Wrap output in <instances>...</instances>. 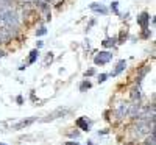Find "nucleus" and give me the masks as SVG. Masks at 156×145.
I'll list each match as a JSON object with an SVG mask.
<instances>
[{
  "label": "nucleus",
  "mask_w": 156,
  "mask_h": 145,
  "mask_svg": "<svg viewBox=\"0 0 156 145\" xmlns=\"http://www.w3.org/2000/svg\"><path fill=\"white\" fill-rule=\"evenodd\" d=\"M136 120L142 122H155V105H150L147 108H142L139 115L136 117Z\"/></svg>",
  "instance_id": "f257e3e1"
},
{
  "label": "nucleus",
  "mask_w": 156,
  "mask_h": 145,
  "mask_svg": "<svg viewBox=\"0 0 156 145\" xmlns=\"http://www.w3.org/2000/svg\"><path fill=\"white\" fill-rule=\"evenodd\" d=\"M128 106H130L128 103H119L117 105V108L114 111V115H116L117 120H124L128 115Z\"/></svg>",
  "instance_id": "f03ea898"
},
{
  "label": "nucleus",
  "mask_w": 156,
  "mask_h": 145,
  "mask_svg": "<svg viewBox=\"0 0 156 145\" xmlns=\"http://www.w3.org/2000/svg\"><path fill=\"white\" fill-rule=\"evenodd\" d=\"M141 109H142L141 102H131V103H130V106H128V115H126V117H130V119L136 120V117L139 115Z\"/></svg>",
  "instance_id": "7ed1b4c3"
},
{
  "label": "nucleus",
  "mask_w": 156,
  "mask_h": 145,
  "mask_svg": "<svg viewBox=\"0 0 156 145\" xmlns=\"http://www.w3.org/2000/svg\"><path fill=\"white\" fill-rule=\"evenodd\" d=\"M111 58H113V55H111L109 52H100V53L97 55V56L94 58V63H95L97 66H98V64L102 66V64H106V63H109V61H111Z\"/></svg>",
  "instance_id": "20e7f679"
},
{
  "label": "nucleus",
  "mask_w": 156,
  "mask_h": 145,
  "mask_svg": "<svg viewBox=\"0 0 156 145\" xmlns=\"http://www.w3.org/2000/svg\"><path fill=\"white\" fill-rule=\"evenodd\" d=\"M13 36H14L13 31H9L8 28H3V27H0V45H2V44H6Z\"/></svg>",
  "instance_id": "39448f33"
},
{
  "label": "nucleus",
  "mask_w": 156,
  "mask_h": 145,
  "mask_svg": "<svg viewBox=\"0 0 156 145\" xmlns=\"http://www.w3.org/2000/svg\"><path fill=\"white\" fill-rule=\"evenodd\" d=\"M137 22H139V25L142 27V30H148V22H150L148 13H142V14L137 17Z\"/></svg>",
  "instance_id": "423d86ee"
},
{
  "label": "nucleus",
  "mask_w": 156,
  "mask_h": 145,
  "mask_svg": "<svg viewBox=\"0 0 156 145\" xmlns=\"http://www.w3.org/2000/svg\"><path fill=\"white\" fill-rule=\"evenodd\" d=\"M141 97H142V94H141V84H137L131 89V102H141Z\"/></svg>",
  "instance_id": "0eeeda50"
},
{
  "label": "nucleus",
  "mask_w": 156,
  "mask_h": 145,
  "mask_svg": "<svg viewBox=\"0 0 156 145\" xmlns=\"http://www.w3.org/2000/svg\"><path fill=\"white\" fill-rule=\"evenodd\" d=\"M125 67H126V61H125V59L119 61V63H117V66H116V69L111 72V76H117L122 70H125Z\"/></svg>",
  "instance_id": "6e6552de"
},
{
  "label": "nucleus",
  "mask_w": 156,
  "mask_h": 145,
  "mask_svg": "<svg viewBox=\"0 0 156 145\" xmlns=\"http://www.w3.org/2000/svg\"><path fill=\"white\" fill-rule=\"evenodd\" d=\"M77 125L81 128V130L84 131H89V128H91V122L87 120V117H80V119L77 120Z\"/></svg>",
  "instance_id": "1a4fd4ad"
},
{
  "label": "nucleus",
  "mask_w": 156,
  "mask_h": 145,
  "mask_svg": "<svg viewBox=\"0 0 156 145\" xmlns=\"http://www.w3.org/2000/svg\"><path fill=\"white\" fill-rule=\"evenodd\" d=\"M91 9L95 11V13H100V14H108V9L103 6V5H98V3H91Z\"/></svg>",
  "instance_id": "9d476101"
},
{
  "label": "nucleus",
  "mask_w": 156,
  "mask_h": 145,
  "mask_svg": "<svg viewBox=\"0 0 156 145\" xmlns=\"http://www.w3.org/2000/svg\"><path fill=\"white\" fill-rule=\"evenodd\" d=\"M145 145H156V133H155V130H153V131H150L148 134H147Z\"/></svg>",
  "instance_id": "9b49d317"
},
{
  "label": "nucleus",
  "mask_w": 156,
  "mask_h": 145,
  "mask_svg": "<svg viewBox=\"0 0 156 145\" xmlns=\"http://www.w3.org/2000/svg\"><path fill=\"white\" fill-rule=\"evenodd\" d=\"M36 119H28V120H22V122H19L17 125H14L13 128L14 130H20V128H24V126H28V125H31L33 122H35Z\"/></svg>",
  "instance_id": "f8f14e48"
},
{
  "label": "nucleus",
  "mask_w": 156,
  "mask_h": 145,
  "mask_svg": "<svg viewBox=\"0 0 156 145\" xmlns=\"http://www.w3.org/2000/svg\"><path fill=\"white\" fill-rule=\"evenodd\" d=\"M38 55H39V48H36V50H31V53H30V59H28V63H30V64L36 63Z\"/></svg>",
  "instance_id": "ddd939ff"
},
{
  "label": "nucleus",
  "mask_w": 156,
  "mask_h": 145,
  "mask_svg": "<svg viewBox=\"0 0 156 145\" xmlns=\"http://www.w3.org/2000/svg\"><path fill=\"white\" fill-rule=\"evenodd\" d=\"M116 41H117V39H114V38H113V39H111V38H108V39H105V41H103L102 44H103L105 47H113L114 44H116Z\"/></svg>",
  "instance_id": "4468645a"
},
{
  "label": "nucleus",
  "mask_w": 156,
  "mask_h": 145,
  "mask_svg": "<svg viewBox=\"0 0 156 145\" xmlns=\"http://www.w3.org/2000/svg\"><path fill=\"white\" fill-rule=\"evenodd\" d=\"M91 86H92V84H91V83H89V81H83L81 84H80V92H84L86 89H89Z\"/></svg>",
  "instance_id": "2eb2a0df"
},
{
  "label": "nucleus",
  "mask_w": 156,
  "mask_h": 145,
  "mask_svg": "<svg viewBox=\"0 0 156 145\" xmlns=\"http://www.w3.org/2000/svg\"><path fill=\"white\" fill-rule=\"evenodd\" d=\"M117 6H119V3L113 2V3H111V11H113V13H116V14H119V8H117Z\"/></svg>",
  "instance_id": "dca6fc26"
},
{
  "label": "nucleus",
  "mask_w": 156,
  "mask_h": 145,
  "mask_svg": "<svg viewBox=\"0 0 156 145\" xmlns=\"http://www.w3.org/2000/svg\"><path fill=\"white\" fill-rule=\"evenodd\" d=\"M46 33H47V30L44 28V27H41V28L36 31V35H38V36H42V35H46Z\"/></svg>",
  "instance_id": "f3484780"
},
{
  "label": "nucleus",
  "mask_w": 156,
  "mask_h": 145,
  "mask_svg": "<svg viewBox=\"0 0 156 145\" xmlns=\"http://www.w3.org/2000/svg\"><path fill=\"white\" fill-rule=\"evenodd\" d=\"M106 78H108V74H102V75L98 76V83H103L105 80H106Z\"/></svg>",
  "instance_id": "a211bd4d"
},
{
  "label": "nucleus",
  "mask_w": 156,
  "mask_h": 145,
  "mask_svg": "<svg viewBox=\"0 0 156 145\" xmlns=\"http://www.w3.org/2000/svg\"><path fill=\"white\" fill-rule=\"evenodd\" d=\"M69 136H70V137H80V133H78V131H70Z\"/></svg>",
  "instance_id": "6ab92c4d"
},
{
  "label": "nucleus",
  "mask_w": 156,
  "mask_h": 145,
  "mask_svg": "<svg viewBox=\"0 0 156 145\" xmlns=\"http://www.w3.org/2000/svg\"><path fill=\"white\" fill-rule=\"evenodd\" d=\"M94 74H95V70H94V69H91V70H87V72H84V76H92Z\"/></svg>",
  "instance_id": "aec40b11"
},
{
  "label": "nucleus",
  "mask_w": 156,
  "mask_h": 145,
  "mask_svg": "<svg viewBox=\"0 0 156 145\" xmlns=\"http://www.w3.org/2000/svg\"><path fill=\"white\" fill-rule=\"evenodd\" d=\"M42 45H44V42H42V41H39V42H38V48H41Z\"/></svg>",
  "instance_id": "412c9836"
},
{
  "label": "nucleus",
  "mask_w": 156,
  "mask_h": 145,
  "mask_svg": "<svg viewBox=\"0 0 156 145\" xmlns=\"http://www.w3.org/2000/svg\"><path fill=\"white\" fill-rule=\"evenodd\" d=\"M5 56V52H3V50H0V59H2Z\"/></svg>",
  "instance_id": "4be33fe9"
},
{
  "label": "nucleus",
  "mask_w": 156,
  "mask_h": 145,
  "mask_svg": "<svg viewBox=\"0 0 156 145\" xmlns=\"http://www.w3.org/2000/svg\"><path fill=\"white\" fill-rule=\"evenodd\" d=\"M87 145H94V144H92V142H87Z\"/></svg>",
  "instance_id": "5701e85b"
},
{
  "label": "nucleus",
  "mask_w": 156,
  "mask_h": 145,
  "mask_svg": "<svg viewBox=\"0 0 156 145\" xmlns=\"http://www.w3.org/2000/svg\"><path fill=\"white\" fill-rule=\"evenodd\" d=\"M0 145H5V144H2V142H0Z\"/></svg>",
  "instance_id": "b1692460"
}]
</instances>
